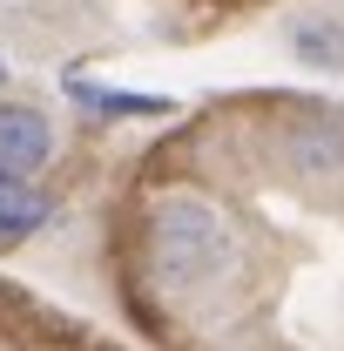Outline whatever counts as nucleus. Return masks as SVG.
<instances>
[{"instance_id": "f257e3e1", "label": "nucleus", "mask_w": 344, "mask_h": 351, "mask_svg": "<svg viewBox=\"0 0 344 351\" xmlns=\"http://www.w3.org/2000/svg\"><path fill=\"white\" fill-rule=\"evenodd\" d=\"M142 263H149L156 291L210 298L236 277L243 243H236V223L223 217V203L196 196V189H162L142 217Z\"/></svg>"}, {"instance_id": "f03ea898", "label": "nucleus", "mask_w": 344, "mask_h": 351, "mask_svg": "<svg viewBox=\"0 0 344 351\" xmlns=\"http://www.w3.org/2000/svg\"><path fill=\"white\" fill-rule=\"evenodd\" d=\"M277 156L297 182H338L344 176V108H297L277 129Z\"/></svg>"}, {"instance_id": "7ed1b4c3", "label": "nucleus", "mask_w": 344, "mask_h": 351, "mask_svg": "<svg viewBox=\"0 0 344 351\" xmlns=\"http://www.w3.org/2000/svg\"><path fill=\"white\" fill-rule=\"evenodd\" d=\"M54 162V115L41 101H0V182H34Z\"/></svg>"}, {"instance_id": "20e7f679", "label": "nucleus", "mask_w": 344, "mask_h": 351, "mask_svg": "<svg viewBox=\"0 0 344 351\" xmlns=\"http://www.w3.org/2000/svg\"><path fill=\"white\" fill-rule=\"evenodd\" d=\"M291 54L317 75H344V14H304L291 21Z\"/></svg>"}, {"instance_id": "39448f33", "label": "nucleus", "mask_w": 344, "mask_h": 351, "mask_svg": "<svg viewBox=\"0 0 344 351\" xmlns=\"http://www.w3.org/2000/svg\"><path fill=\"white\" fill-rule=\"evenodd\" d=\"M47 217H54V196L47 189H34V182H0V250H14L34 230H47Z\"/></svg>"}, {"instance_id": "423d86ee", "label": "nucleus", "mask_w": 344, "mask_h": 351, "mask_svg": "<svg viewBox=\"0 0 344 351\" xmlns=\"http://www.w3.org/2000/svg\"><path fill=\"white\" fill-rule=\"evenodd\" d=\"M75 95L95 101L101 115H169V101H162V95H108V88H88V82H75Z\"/></svg>"}]
</instances>
